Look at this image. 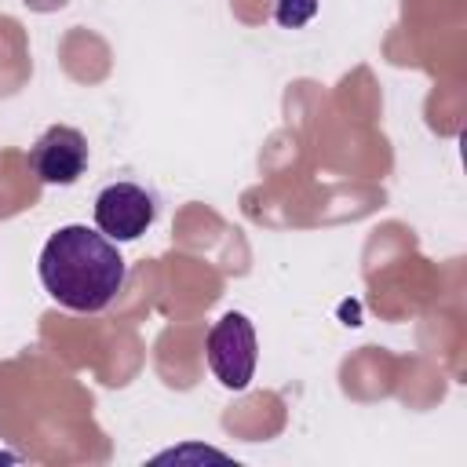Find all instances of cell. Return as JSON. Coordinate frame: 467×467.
Segmentation results:
<instances>
[{
    "label": "cell",
    "mask_w": 467,
    "mask_h": 467,
    "mask_svg": "<svg viewBox=\"0 0 467 467\" xmlns=\"http://www.w3.org/2000/svg\"><path fill=\"white\" fill-rule=\"evenodd\" d=\"M124 277L128 263L102 230H88L80 223L58 226L40 248V285L66 310H106L124 288Z\"/></svg>",
    "instance_id": "obj_1"
},
{
    "label": "cell",
    "mask_w": 467,
    "mask_h": 467,
    "mask_svg": "<svg viewBox=\"0 0 467 467\" xmlns=\"http://www.w3.org/2000/svg\"><path fill=\"white\" fill-rule=\"evenodd\" d=\"M208 350V365L215 372V379L226 390H244L255 376V361H259V347H255V328L241 310L223 314L204 339Z\"/></svg>",
    "instance_id": "obj_2"
},
{
    "label": "cell",
    "mask_w": 467,
    "mask_h": 467,
    "mask_svg": "<svg viewBox=\"0 0 467 467\" xmlns=\"http://www.w3.org/2000/svg\"><path fill=\"white\" fill-rule=\"evenodd\" d=\"M157 219V197L139 182H109L95 197V226L109 241H135Z\"/></svg>",
    "instance_id": "obj_3"
},
{
    "label": "cell",
    "mask_w": 467,
    "mask_h": 467,
    "mask_svg": "<svg viewBox=\"0 0 467 467\" xmlns=\"http://www.w3.org/2000/svg\"><path fill=\"white\" fill-rule=\"evenodd\" d=\"M29 168L47 186H73L88 168V139L69 124H51L33 142Z\"/></svg>",
    "instance_id": "obj_4"
},
{
    "label": "cell",
    "mask_w": 467,
    "mask_h": 467,
    "mask_svg": "<svg viewBox=\"0 0 467 467\" xmlns=\"http://www.w3.org/2000/svg\"><path fill=\"white\" fill-rule=\"evenodd\" d=\"M317 15V0H274V18L285 29H299Z\"/></svg>",
    "instance_id": "obj_5"
}]
</instances>
